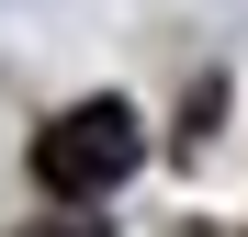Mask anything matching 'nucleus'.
<instances>
[{
	"label": "nucleus",
	"instance_id": "obj_1",
	"mask_svg": "<svg viewBox=\"0 0 248 237\" xmlns=\"http://www.w3.org/2000/svg\"><path fill=\"white\" fill-rule=\"evenodd\" d=\"M136 158H147V136H136V102H113V91H102V102H68L57 125L34 136V181H46L57 204H102V192L136 170Z\"/></svg>",
	"mask_w": 248,
	"mask_h": 237
},
{
	"label": "nucleus",
	"instance_id": "obj_2",
	"mask_svg": "<svg viewBox=\"0 0 248 237\" xmlns=\"http://www.w3.org/2000/svg\"><path fill=\"white\" fill-rule=\"evenodd\" d=\"M23 237H102V215H46V226H23Z\"/></svg>",
	"mask_w": 248,
	"mask_h": 237
}]
</instances>
